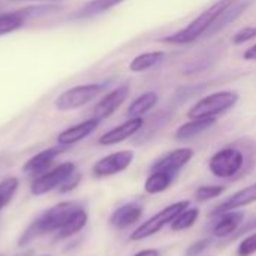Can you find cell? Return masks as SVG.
Instances as JSON below:
<instances>
[{"mask_svg":"<svg viewBox=\"0 0 256 256\" xmlns=\"http://www.w3.org/2000/svg\"><path fill=\"white\" fill-rule=\"evenodd\" d=\"M255 152V146L252 148H243L238 144L225 146L210 158L208 170L218 178L232 180L243 177L254 164Z\"/></svg>","mask_w":256,"mask_h":256,"instance_id":"cell-1","label":"cell"},{"mask_svg":"<svg viewBox=\"0 0 256 256\" xmlns=\"http://www.w3.org/2000/svg\"><path fill=\"white\" fill-rule=\"evenodd\" d=\"M81 207H82V204H80V202L64 201V202H60V204L51 207L50 210L44 212L21 234V237L18 240V246L22 248V246L30 244L34 238H39V237H44V236L52 234V232L56 234L69 220V218Z\"/></svg>","mask_w":256,"mask_h":256,"instance_id":"cell-2","label":"cell"},{"mask_svg":"<svg viewBox=\"0 0 256 256\" xmlns=\"http://www.w3.org/2000/svg\"><path fill=\"white\" fill-rule=\"evenodd\" d=\"M238 0H218L212 6H208L204 12H201L195 20H192L186 27L180 28L178 32L162 38L160 40L164 44H172V45H184L192 44L202 34H207L208 28L216 22V20Z\"/></svg>","mask_w":256,"mask_h":256,"instance_id":"cell-3","label":"cell"},{"mask_svg":"<svg viewBox=\"0 0 256 256\" xmlns=\"http://www.w3.org/2000/svg\"><path fill=\"white\" fill-rule=\"evenodd\" d=\"M240 99V94L234 90H222L214 92L202 99H200L192 108L188 111V117L194 118H216L232 110Z\"/></svg>","mask_w":256,"mask_h":256,"instance_id":"cell-4","label":"cell"},{"mask_svg":"<svg viewBox=\"0 0 256 256\" xmlns=\"http://www.w3.org/2000/svg\"><path fill=\"white\" fill-rule=\"evenodd\" d=\"M106 86L108 84L104 82H88L70 87L56 98L54 106L58 111H74L82 108L92 100H94L106 88Z\"/></svg>","mask_w":256,"mask_h":256,"instance_id":"cell-5","label":"cell"},{"mask_svg":"<svg viewBox=\"0 0 256 256\" xmlns=\"http://www.w3.org/2000/svg\"><path fill=\"white\" fill-rule=\"evenodd\" d=\"M62 6L57 4H36L22 8L12 12H3L0 14V36L10 34L26 26V22L32 18L44 16L51 12H58Z\"/></svg>","mask_w":256,"mask_h":256,"instance_id":"cell-6","label":"cell"},{"mask_svg":"<svg viewBox=\"0 0 256 256\" xmlns=\"http://www.w3.org/2000/svg\"><path fill=\"white\" fill-rule=\"evenodd\" d=\"M190 206L189 201H178L174 202L168 207H165L164 210H160L159 213H156L154 216H152L148 220H146L144 224H141L129 237L130 242H142L152 236H154L156 232H159L164 226H166L168 224H171L178 213H182L184 208H188Z\"/></svg>","mask_w":256,"mask_h":256,"instance_id":"cell-7","label":"cell"},{"mask_svg":"<svg viewBox=\"0 0 256 256\" xmlns=\"http://www.w3.org/2000/svg\"><path fill=\"white\" fill-rule=\"evenodd\" d=\"M76 171V165L74 162H64L56 166L51 171H46L36 177V180L30 186V192L34 196L45 195L51 190L58 189L74 172Z\"/></svg>","mask_w":256,"mask_h":256,"instance_id":"cell-8","label":"cell"},{"mask_svg":"<svg viewBox=\"0 0 256 256\" xmlns=\"http://www.w3.org/2000/svg\"><path fill=\"white\" fill-rule=\"evenodd\" d=\"M134 158H135V153L132 150H122V152L111 153L99 159L93 165V176L98 178H104V177H111L118 172H123L130 166V164L134 162Z\"/></svg>","mask_w":256,"mask_h":256,"instance_id":"cell-9","label":"cell"},{"mask_svg":"<svg viewBox=\"0 0 256 256\" xmlns=\"http://www.w3.org/2000/svg\"><path fill=\"white\" fill-rule=\"evenodd\" d=\"M129 92H130L129 84H122V86L116 87L114 90L108 92L92 110L93 117L98 120H104V118L111 117L123 105V102L128 99Z\"/></svg>","mask_w":256,"mask_h":256,"instance_id":"cell-10","label":"cell"},{"mask_svg":"<svg viewBox=\"0 0 256 256\" xmlns=\"http://www.w3.org/2000/svg\"><path fill=\"white\" fill-rule=\"evenodd\" d=\"M146 122L142 117H132L129 120H126L124 123L112 128L111 130L105 132L100 138H99V144L100 146H116V144H120L126 140H129L130 136L136 135L142 128H144Z\"/></svg>","mask_w":256,"mask_h":256,"instance_id":"cell-11","label":"cell"},{"mask_svg":"<svg viewBox=\"0 0 256 256\" xmlns=\"http://www.w3.org/2000/svg\"><path fill=\"white\" fill-rule=\"evenodd\" d=\"M68 148H69L68 146H62V144H57L54 147L45 148V150L39 152L38 154H34L33 158H30L24 164L22 171L26 174H28V176H40V174H44L51 166L54 159L58 158L62 153H64Z\"/></svg>","mask_w":256,"mask_h":256,"instance_id":"cell-12","label":"cell"},{"mask_svg":"<svg viewBox=\"0 0 256 256\" xmlns=\"http://www.w3.org/2000/svg\"><path fill=\"white\" fill-rule=\"evenodd\" d=\"M192 158H194V150L190 147H180L160 156L152 165L150 171L162 170V171H170V172H178L184 165L190 162Z\"/></svg>","mask_w":256,"mask_h":256,"instance_id":"cell-13","label":"cell"},{"mask_svg":"<svg viewBox=\"0 0 256 256\" xmlns=\"http://www.w3.org/2000/svg\"><path fill=\"white\" fill-rule=\"evenodd\" d=\"M99 123H100V120H98L94 117H92L88 120H84L81 123H76V124H74V126L64 129V130H62L57 135V144L70 147V146H74V144L86 140L88 135H92L98 129Z\"/></svg>","mask_w":256,"mask_h":256,"instance_id":"cell-14","label":"cell"},{"mask_svg":"<svg viewBox=\"0 0 256 256\" xmlns=\"http://www.w3.org/2000/svg\"><path fill=\"white\" fill-rule=\"evenodd\" d=\"M256 202V183L254 184H249L243 189H240L238 192H236L232 196H230L228 200L222 201L213 212H212V216H219L225 212H232V210H237V208H242V207H246V206H250Z\"/></svg>","mask_w":256,"mask_h":256,"instance_id":"cell-15","label":"cell"},{"mask_svg":"<svg viewBox=\"0 0 256 256\" xmlns=\"http://www.w3.org/2000/svg\"><path fill=\"white\" fill-rule=\"evenodd\" d=\"M144 213V208L140 202H128L117 210L110 218V224L116 230H126L132 225H135Z\"/></svg>","mask_w":256,"mask_h":256,"instance_id":"cell-16","label":"cell"},{"mask_svg":"<svg viewBox=\"0 0 256 256\" xmlns=\"http://www.w3.org/2000/svg\"><path fill=\"white\" fill-rule=\"evenodd\" d=\"M243 222H244V213L243 212H236V210L225 212V213L218 216V220L213 224L212 232L214 237L225 238V237L236 234L240 230V226L243 225Z\"/></svg>","mask_w":256,"mask_h":256,"instance_id":"cell-17","label":"cell"},{"mask_svg":"<svg viewBox=\"0 0 256 256\" xmlns=\"http://www.w3.org/2000/svg\"><path fill=\"white\" fill-rule=\"evenodd\" d=\"M177 174L178 172H170V171H162V170L150 171V174L144 183V190L148 195H156V194L165 192L174 183Z\"/></svg>","mask_w":256,"mask_h":256,"instance_id":"cell-18","label":"cell"},{"mask_svg":"<svg viewBox=\"0 0 256 256\" xmlns=\"http://www.w3.org/2000/svg\"><path fill=\"white\" fill-rule=\"evenodd\" d=\"M218 120L216 118H194L184 124H182L177 130H176V140L177 141H188L192 140L198 135H201L202 132L208 130Z\"/></svg>","mask_w":256,"mask_h":256,"instance_id":"cell-19","label":"cell"},{"mask_svg":"<svg viewBox=\"0 0 256 256\" xmlns=\"http://www.w3.org/2000/svg\"><path fill=\"white\" fill-rule=\"evenodd\" d=\"M250 4H252V0H238V2H236V3H234L232 6H230V8L216 20V22L208 28L207 36H212V34L218 33L219 30H222V28L226 27L228 24L234 22L243 12H246V9H248Z\"/></svg>","mask_w":256,"mask_h":256,"instance_id":"cell-20","label":"cell"},{"mask_svg":"<svg viewBox=\"0 0 256 256\" xmlns=\"http://www.w3.org/2000/svg\"><path fill=\"white\" fill-rule=\"evenodd\" d=\"M87 220H88V214L87 212L84 210V207H81L80 210H76L70 218L69 220L54 234V240L57 242H62V240H66L75 234H78L86 225H87Z\"/></svg>","mask_w":256,"mask_h":256,"instance_id":"cell-21","label":"cell"},{"mask_svg":"<svg viewBox=\"0 0 256 256\" xmlns=\"http://www.w3.org/2000/svg\"><path fill=\"white\" fill-rule=\"evenodd\" d=\"M164 58H165V51H160V50L142 52V54H140V56H136V57H134L130 60L129 69L134 74H140V72H144V70H148V69L154 68Z\"/></svg>","mask_w":256,"mask_h":256,"instance_id":"cell-22","label":"cell"},{"mask_svg":"<svg viewBox=\"0 0 256 256\" xmlns=\"http://www.w3.org/2000/svg\"><path fill=\"white\" fill-rule=\"evenodd\" d=\"M158 100H159V96H158L156 92H146V93L140 94V96L129 105L126 114H128L129 118H132V117H142V116L147 114L152 108L156 106Z\"/></svg>","mask_w":256,"mask_h":256,"instance_id":"cell-23","label":"cell"},{"mask_svg":"<svg viewBox=\"0 0 256 256\" xmlns=\"http://www.w3.org/2000/svg\"><path fill=\"white\" fill-rule=\"evenodd\" d=\"M126 0H90L88 3H86L78 14L75 15L76 18H88V16H94L99 15L102 12H106L116 6H118L120 3H123Z\"/></svg>","mask_w":256,"mask_h":256,"instance_id":"cell-24","label":"cell"},{"mask_svg":"<svg viewBox=\"0 0 256 256\" xmlns=\"http://www.w3.org/2000/svg\"><path fill=\"white\" fill-rule=\"evenodd\" d=\"M200 218V210L196 207H188L182 213L177 214V218L171 222V230L172 231H184L189 230L195 225V222Z\"/></svg>","mask_w":256,"mask_h":256,"instance_id":"cell-25","label":"cell"},{"mask_svg":"<svg viewBox=\"0 0 256 256\" xmlns=\"http://www.w3.org/2000/svg\"><path fill=\"white\" fill-rule=\"evenodd\" d=\"M20 182L16 177H8L3 182H0V212L12 201L18 190Z\"/></svg>","mask_w":256,"mask_h":256,"instance_id":"cell-26","label":"cell"},{"mask_svg":"<svg viewBox=\"0 0 256 256\" xmlns=\"http://www.w3.org/2000/svg\"><path fill=\"white\" fill-rule=\"evenodd\" d=\"M225 192V186H219V184H210V186H200L196 189L195 198L200 202H206L208 200L218 198Z\"/></svg>","mask_w":256,"mask_h":256,"instance_id":"cell-27","label":"cell"},{"mask_svg":"<svg viewBox=\"0 0 256 256\" xmlns=\"http://www.w3.org/2000/svg\"><path fill=\"white\" fill-rule=\"evenodd\" d=\"M256 38V26H248L240 28L234 36H232V44L234 45H243Z\"/></svg>","mask_w":256,"mask_h":256,"instance_id":"cell-28","label":"cell"},{"mask_svg":"<svg viewBox=\"0 0 256 256\" xmlns=\"http://www.w3.org/2000/svg\"><path fill=\"white\" fill-rule=\"evenodd\" d=\"M256 254V232L244 237L237 249L238 256H252Z\"/></svg>","mask_w":256,"mask_h":256,"instance_id":"cell-29","label":"cell"},{"mask_svg":"<svg viewBox=\"0 0 256 256\" xmlns=\"http://www.w3.org/2000/svg\"><path fill=\"white\" fill-rule=\"evenodd\" d=\"M80 182H81V174H80V171L76 170L57 190L60 192V194H68V192H70V190H74L78 184H80Z\"/></svg>","mask_w":256,"mask_h":256,"instance_id":"cell-30","label":"cell"},{"mask_svg":"<svg viewBox=\"0 0 256 256\" xmlns=\"http://www.w3.org/2000/svg\"><path fill=\"white\" fill-rule=\"evenodd\" d=\"M210 246V240L207 238H202V240H198L196 243L190 244L186 250V256H198L201 255L207 248Z\"/></svg>","mask_w":256,"mask_h":256,"instance_id":"cell-31","label":"cell"},{"mask_svg":"<svg viewBox=\"0 0 256 256\" xmlns=\"http://www.w3.org/2000/svg\"><path fill=\"white\" fill-rule=\"evenodd\" d=\"M254 228H256V218L255 219H252L248 225H243V226H240V230L236 232V237H238V236H243V234H248L249 231H252Z\"/></svg>","mask_w":256,"mask_h":256,"instance_id":"cell-32","label":"cell"},{"mask_svg":"<svg viewBox=\"0 0 256 256\" xmlns=\"http://www.w3.org/2000/svg\"><path fill=\"white\" fill-rule=\"evenodd\" d=\"M243 58H244V60H248V62H256V44L244 51Z\"/></svg>","mask_w":256,"mask_h":256,"instance_id":"cell-33","label":"cell"},{"mask_svg":"<svg viewBox=\"0 0 256 256\" xmlns=\"http://www.w3.org/2000/svg\"><path fill=\"white\" fill-rule=\"evenodd\" d=\"M134 256H160V252L156 249H144L138 254H135Z\"/></svg>","mask_w":256,"mask_h":256,"instance_id":"cell-34","label":"cell"},{"mask_svg":"<svg viewBox=\"0 0 256 256\" xmlns=\"http://www.w3.org/2000/svg\"><path fill=\"white\" fill-rule=\"evenodd\" d=\"M33 250L32 249H28V250H24V252H21V254H16V255H14V256H33Z\"/></svg>","mask_w":256,"mask_h":256,"instance_id":"cell-35","label":"cell"},{"mask_svg":"<svg viewBox=\"0 0 256 256\" xmlns=\"http://www.w3.org/2000/svg\"><path fill=\"white\" fill-rule=\"evenodd\" d=\"M2 8H3V4H2V3H0V10H2Z\"/></svg>","mask_w":256,"mask_h":256,"instance_id":"cell-36","label":"cell"}]
</instances>
